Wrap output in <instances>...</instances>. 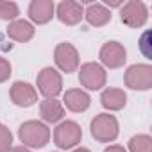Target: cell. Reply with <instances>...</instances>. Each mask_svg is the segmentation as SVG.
Masks as SVG:
<instances>
[{
	"mask_svg": "<svg viewBox=\"0 0 152 152\" xmlns=\"http://www.w3.org/2000/svg\"><path fill=\"white\" fill-rule=\"evenodd\" d=\"M20 140L23 145H29V147H34V148H41L48 143L50 140V131L45 124L38 122V120H29L25 124L20 125Z\"/></svg>",
	"mask_w": 152,
	"mask_h": 152,
	"instance_id": "cell-1",
	"label": "cell"
},
{
	"mask_svg": "<svg viewBox=\"0 0 152 152\" xmlns=\"http://www.w3.org/2000/svg\"><path fill=\"white\" fill-rule=\"evenodd\" d=\"M91 136L100 143H109L118 136V122L113 115L102 113L91 120Z\"/></svg>",
	"mask_w": 152,
	"mask_h": 152,
	"instance_id": "cell-2",
	"label": "cell"
},
{
	"mask_svg": "<svg viewBox=\"0 0 152 152\" xmlns=\"http://www.w3.org/2000/svg\"><path fill=\"white\" fill-rule=\"evenodd\" d=\"M81 138H83L81 127L72 120L61 122L54 131V141L59 148H72L77 143H81Z\"/></svg>",
	"mask_w": 152,
	"mask_h": 152,
	"instance_id": "cell-3",
	"label": "cell"
},
{
	"mask_svg": "<svg viewBox=\"0 0 152 152\" xmlns=\"http://www.w3.org/2000/svg\"><path fill=\"white\" fill-rule=\"evenodd\" d=\"M36 83H38V90L47 99H56L63 90V79L54 68H43L38 73Z\"/></svg>",
	"mask_w": 152,
	"mask_h": 152,
	"instance_id": "cell-4",
	"label": "cell"
},
{
	"mask_svg": "<svg viewBox=\"0 0 152 152\" xmlns=\"http://www.w3.org/2000/svg\"><path fill=\"white\" fill-rule=\"evenodd\" d=\"M125 86L131 90H148L152 86V68L148 64H132L125 72Z\"/></svg>",
	"mask_w": 152,
	"mask_h": 152,
	"instance_id": "cell-5",
	"label": "cell"
},
{
	"mask_svg": "<svg viewBox=\"0 0 152 152\" xmlns=\"http://www.w3.org/2000/svg\"><path fill=\"white\" fill-rule=\"evenodd\" d=\"M79 81L88 90H100L106 86V70L97 63H86L81 66Z\"/></svg>",
	"mask_w": 152,
	"mask_h": 152,
	"instance_id": "cell-6",
	"label": "cell"
},
{
	"mask_svg": "<svg viewBox=\"0 0 152 152\" xmlns=\"http://www.w3.org/2000/svg\"><path fill=\"white\" fill-rule=\"evenodd\" d=\"M54 59H56V64L66 72V73H72L77 70L79 66V52L73 45L70 43H59L56 47V52H54Z\"/></svg>",
	"mask_w": 152,
	"mask_h": 152,
	"instance_id": "cell-7",
	"label": "cell"
},
{
	"mask_svg": "<svg viewBox=\"0 0 152 152\" xmlns=\"http://www.w3.org/2000/svg\"><path fill=\"white\" fill-rule=\"evenodd\" d=\"M147 6L143 2H138V0H131V2H127L124 7H122V13H120V18L122 22L127 25V27H141L145 25L147 22Z\"/></svg>",
	"mask_w": 152,
	"mask_h": 152,
	"instance_id": "cell-8",
	"label": "cell"
},
{
	"mask_svg": "<svg viewBox=\"0 0 152 152\" xmlns=\"http://www.w3.org/2000/svg\"><path fill=\"white\" fill-rule=\"evenodd\" d=\"M125 48L118 43V41H107L102 48H100V61L104 66L107 68H120L125 63Z\"/></svg>",
	"mask_w": 152,
	"mask_h": 152,
	"instance_id": "cell-9",
	"label": "cell"
},
{
	"mask_svg": "<svg viewBox=\"0 0 152 152\" xmlns=\"http://www.w3.org/2000/svg\"><path fill=\"white\" fill-rule=\"evenodd\" d=\"M9 97L13 100V104L20 106V107H29L32 104H36L38 100V91L29 84V83H15L9 90Z\"/></svg>",
	"mask_w": 152,
	"mask_h": 152,
	"instance_id": "cell-10",
	"label": "cell"
},
{
	"mask_svg": "<svg viewBox=\"0 0 152 152\" xmlns=\"http://www.w3.org/2000/svg\"><path fill=\"white\" fill-rule=\"evenodd\" d=\"M83 16H84V7H83L81 2H72V0H66V2H61L57 6V18L63 23H66V25L79 23Z\"/></svg>",
	"mask_w": 152,
	"mask_h": 152,
	"instance_id": "cell-11",
	"label": "cell"
},
{
	"mask_svg": "<svg viewBox=\"0 0 152 152\" xmlns=\"http://www.w3.org/2000/svg\"><path fill=\"white\" fill-rule=\"evenodd\" d=\"M29 16L34 23H47L54 16V2L52 0H34L29 6Z\"/></svg>",
	"mask_w": 152,
	"mask_h": 152,
	"instance_id": "cell-12",
	"label": "cell"
},
{
	"mask_svg": "<svg viewBox=\"0 0 152 152\" xmlns=\"http://www.w3.org/2000/svg\"><path fill=\"white\" fill-rule=\"evenodd\" d=\"M63 100H64V106L73 113H83L90 107V95L83 90H77V88L68 90L64 93Z\"/></svg>",
	"mask_w": 152,
	"mask_h": 152,
	"instance_id": "cell-13",
	"label": "cell"
},
{
	"mask_svg": "<svg viewBox=\"0 0 152 152\" xmlns=\"http://www.w3.org/2000/svg\"><path fill=\"white\" fill-rule=\"evenodd\" d=\"M84 16L88 20V23H91L95 27H102L111 20V11L102 4H93L91 2V4H88V7L84 11Z\"/></svg>",
	"mask_w": 152,
	"mask_h": 152,
	"instance_id": "cell-14",
	"label": "cell"
},
{
	"mask_svg": "<svg viewBox=\"0 0 152 152\" xmlns=\"http://www.w3.org/2000/svg\"><path fill=\"white\" fill-rule=\"evenodd\" d=\"M100 102H102V106H104L106 109H109V111H120V109L125 106L127 97H125V93H124L122 90H118V88H107V90L102 91Z\"/></svg>",
	"mask_w": 152,
	"mask_h": 152,
	"instance_id": "cell-15",
	"label": "cell"
},
{
	"mask_svg": "<svg viewBox=\"0 0 152 152\" xmlns=\"http://www.w3.org/2000/svg\"><path fill=\"white\" fill-rule=\"evenodd\" d=\"M39 115H41V118L45 122L56 124V122H59L64 116V109H63V106L56 99H45L39 104Z\"/></svg>",
	"mask_w": 152,
	"mask_h": 152,
	"instance_id": "cell-16",
	"label": "cell"
},
{
	"mask_svg": "<svg viewBox=\"0 0 152 152\" xmlns=\"http://www.w3.org/2000/svg\"><path fill=\"white\" fill-rule=\"evenodd\" d=\"M7 36L15 41H20V43H25L29 39H32L34 36V27L25 22V20H16L13 22L9 27H7Z\"/></svg>",
	"mask_w": 152,
	"mask_h": 152,
	"instance_id": "cell-17",
	"label": "cell"
},
{
	"mask_svg": "<svg viewBox=\"0 0 152 152\" xmlns=\"http://www.w3.org/2000/svg\"><path fill=\"white\" fill-rule=\"evenodd\" d=\"M129 150L131 152H152V140H150V136L138 134V136L131 138Z\"/></svg>",
	"mask_w": 152,
	"mask_h": 152,
	"instance_id": "cell-18",
	"label": "cell"
},
{
	"mask_svg": "<svg viewBox=\"0 0 152 152\" xmlns=\"http://www.w3.org/2000/svg\"><path fill=\"white\" fill-rule=\"evenodd\" d=\"M18 16V6L15 2H0V20H15Z\"/></svg>",
	"mask_w": 152,
	"mask_h": 152,
	"instance_id": "cell-19",
	"label": "cell"
},
{
	"mask_svg": "<svg viewBox=\"0 0 152 152\" xmlns=\"http://www.w3.org/2000/svg\"><path fill=\"white\" fill-rule=\"evenodd\" d=\"M11 143H13V134L11 131L0 124V152H9L11 148Z\"/></svg>",
	"mask_w": 152,
	"mask_h": 152,
	"instance_id": "cell-20",
	"label": "cell"
},
{
	"mask_svg": "<svg viewBox=\"0 0 152 152\" xmlns=\"http://www.w3.org/2000/svg\"><path fill=\"white\" fill-rule=\"evenodd\" d=\"M9 75H11V64H9V61L4 59V57H0V83L7 81Z\"/></svg>",
	"mask_w": 152,
	"mask_h": 152,
	"instance_id": "cell-21",
	"label": "cell"
},
{
	"mask_svg": "<svg viewBox=\"0 0 152 152\" xmlns=\"http://www.w3.org/2000/svg\"><path fill=\"white\" fill-rule=\"evenodd\" d=\"M104 152H127L124 147H120V145H109Z\"/></svg>",
	"mask_w": 152,
	"mask_h": 152,
	"instance_id": "cell-22",
	"label": "cell"
},
{
	"mask_svg": "<svg viewBox=\"0 0 152 152\" xmlns=\"http://www.w3.org/2000/svg\"><path fill=\"white\" fill-rule=\"evenodd\" d=\"M9 152H31L29 148H25V147H11L9 148Z\"/></svg>",
	"mask_w": 152,
	"mask_h": 152,
	"instance_id": "cell-23",
	"label": "cell"
},
{
	"mask_svg": "<svg viewBox=\"0 0 152 152\" xmlns=\"http://www.w3.org/2000/svg\"><path fill=\"white\" fill-rule=\"evenodd\" d=\"M106 6H109V7H118V6H122V2H118V0H111V2H107V0H106Z\"/></svg>",
	"mask_w": 152,
	"mask_h": 152,
	"instance_id": "cell-24",
	"label": "cell"
},
{
	"mask_svg": "<svg viewBox=\"0 0 152 152\" xmlns=\"http://www.w3.org/2000/svg\"><path fill=\"white\" fill-rule=\"evenodd\" d=\"M72 152H90L88 148H84V147H79V148H75V150H72Z\"/></svg>",
	"mask_w": 152,
	"mask_h": 152,
	"instance_id": "cell-25",
	"label": "cell"
}]
</instances>
